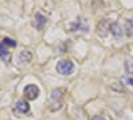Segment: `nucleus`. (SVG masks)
Returning <instances> with one entry per match:
<instances>
[{
	"mask_svg": "<svg viewBox=\"0 0 133 120\" xmlns=\"http://www.w3.org/2000/svg\"><path fill=\"white\" fill-rule=\"evenodd\" d=\"M63 93H64V91H63V90H53V91H52V93H51V100H52L53 103H56L59 108L61 107Z\"/></svg>",
	"mask_w": 133,
	"mask_h": 120,
	"instance_id": "obj_8",
	"label": "nucleus"
},
{
	"mask_svg": "<svg viewBox=\"0 0 133 120\" xmlns=\"http://www.w3.org/2000/svg\"><path fill=\"white\" fill-rule=\"evenodd\" d=\"M39 93H40V90L39 87L35 85V84H28L25 88H24V95L28 100H35L39 97Z\"/></svg>",
	"mask_w": 133,
	"mask_h": 120,
	"instance_id": "obj_3",
	"label": "nucleus"
},
{
	"mask_svg": "<svg viewBox=\"0 0 133 120\" xmlns=\"http://www.w3.org/2000/svg\"><path fill=\"white\" fill-rule=\"evenodd\" d=\"M125 31L128 36H133V19H128L125 21Z\"/></svg>",
	"mask_w": 133,
	"mask_h": 120,
	"instance_id": "obj_11",
	"label": "nucleus"
},
{
	"mask_svg": "<svg viewBox=\"0 0 133 120\" xmlns=\"http://www.w3.org/2000/svg\"><path fill=\"white\" fill-rule=\"evenodd\" d=\"M71 31L72 32H76V31H79V29H83L84 32L88 29V26H87V23H85V20H83V19H77L75 23H72L71 24Z\"/></svg>",
	"mask_w": 133,
	"mask_h": 120,
	"instance_id": "obj_6",
	"label": "nucleus"
},
{
	"mask_svg": "<svg viewBox=\"0 0 133 120\" xmlns=\"http://www.w3.org/2000/svg\"><path fill=\"white\" fill-rule=\"evenodd\" d=\"M45 24H47V17L43 14L37 12L35 15V17H33V27H35L37 31H41L44 27H45Z\"/></svg>",
	"mask_w": 133,
	"mask_h": 120,
	"instance_id": "obj_4",
	"label": "nucleus"
},
{
	"mask_svg": "<svg viewBox=\"0 0 133 120\" xmlns=\"http://www.w3.org/2000/svg\"><path fill=\"white\" fill-rule=\"evenodd\" d=\"M109 32L116 39H121V37H123V28L120 27V24L117 23V21H115V23H112L109 26Z\"/></svg>",
	"mask_w": 133,
	"mask_h": 120,
	"instance_id": "obj_5",
	"label": "nucleus"
},
{
	"mask_svg": "<svg viewBox=\"0 0 133 120\" xmlns=\"http://www.w3.org/2000/svg\"><path fill=\"white\" fill-rule=\"evenodd\" d=\"M17 47V43L11 39V37H4L0 43V59L5 63H9L11 59H12V55L9 52V48H16Z\"/></svg>",
	"mask_w": 133,
	"mask_h": 120,
	"instance_id": "obj_1",
	"label": "nucleus"
},
{
	"mask_svg": "<svg viewBox=\"0 0 133 120\" xmlns=\"http://www.w3.org/2000/svg\"><path fill=\"white\" fill-rule=\"evenodd\" d=\"M31 60H32V53L29 51L20 52V56H19V61L20 63H29Z\"/></svg>",
	"mask_w": 133,
	"mask_h": 120,
	"instance_id": "obj_10",
	"label": "nucleus"
},
{
	"mask_svg": "<svg viewBox=\"0 0 133 120\" xmlns=\"http://www.w3.org/2000/svg\"><path fill=\"white\" fill-rule=\"evenodd\" d=\"M123 81L127 83L128 85H132L133 87V78H129V76H128V78H123Z\"/></svg>",
	"mask_w": 133,
	"mask_h": 120,
	"instance_id": "obj_12",
	"label": "nucleus"
},
{
	"mask_svg": "<svg viewBox=\"0 0 133 120\" xmlns=\"http://www.w3.org/2000/svg\"><path fill=\"white\" fill-rule=\"evenodd\" d=\"M125 71L129 78H133V58H127L125 60Z\"/></svg>",
	"mask_w": 133,
	"mask_h": 120,
	"instance_id": "obj_9",
	"label": "nucleus"
},
{
	"mask_svg": "<svg viewBox=\"0 0 133 120\" xmlns=\"http://www.w3.org/2000/svg\"><path fill=\"white\" fill-rule=\"evenodd\" d=\"M56 71H57V73H60V75L68 76V75H71V73L75 71V64H73L71 60H60V61L56 64Z\"/></svg>",
	"mask_w": 133,
	"mask_h": 120,
	"instance_id": "obj_2",
	"label": "nucleus"
},
{
	"mask_svg": "<svg viewBox=\"0 0 133 120\" xmlns=\"http://www.w3.org/2000/svg\"><path fill=\"white\" fill-rule=\"evenodd\" d=\"M91 120H107L105 117H103V116H98V115H96V116H93Z\"/></svg>",
	"mask_w": 133,
	"mask_h": 120,
	"instance_id": "obj_13",
	"label": "nucleus"
},
{
	"mask_svg": "<svg viewBox=\"0 0 133 120\" xmlns=\"http://www.w3.org/2000/svg\"><path fill=\"white\" fill-rule=\"evenodd\" d=\"M15 112L19 113H28L29 112V104L25 100H19L15 104Z\"/></svg>",
	"mask_w": 133,
	"mask_h": 120,
	"instance_id": "obj_7",
	"label": "nucleus"
}]
</instances>
